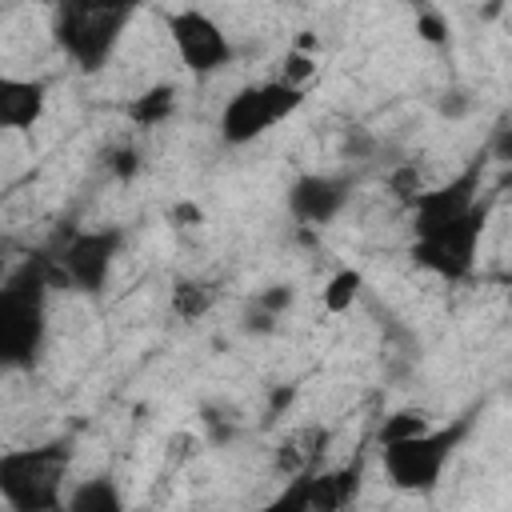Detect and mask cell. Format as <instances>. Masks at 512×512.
<instances>
[{"mask_svg": "<svg viewBox=\"0 0 512 512\" xmlns=\"http://www.w3.org/2000/svg\"><path fill=\"white\" fill-rule=\"evenodd\" d=\"M68 448L60 440L0 452V496L12 512H56L64 504Z\"/></svg>", "mask_w": 512, "mask_h": 512, "instance_id": "6da1fadb", "label": "cell"}, {"mask_svg": "<svg viewBox=\"0 0 512 512\" xmlns=\"http://www.w3.org/2000/svg\"><path fill=\"white\" fill-rule=\"evenodd\" d=\"M48 268H24L8 284H0V372L28 368L44 348V292Z\"/></svg>", "mask_w": 512, "mask_h": 512, "instance_id": "7a4b0ae2", "label": "cell"}, {"mask_svg": "<svg viewBox=\"0 0 512 512\" xmlns=\"http://www.w3.org/2000/svg\"><path fill=\"white\" fill-rule=\"evenodd\" d=\"M468 436V420H452L444 428H424L416 436L404 440H388L380 448V464L392 488L412 492V496H428L436 492L448 460L456 456L460 440Z\"/></svg>", "mask_w": 512, "mask_h": 512, "instance_id": "3957f363", "label": "cell"}, {"mask_svg": "<svg viewBox=\"0 0 512 512\" xmlns=\"http://www.w3.org/2000/svg\"><path fill=\"white\" fill-rule=\"evenodd\" d=\"M132 20L128 4H100V0H72L56 12V44L68 60L84 72H96L116 52L124 28Z\"/></svg>", "mask_w": 512, "mask_h": 512, "instance_id": "277c9868", "label": "cell"}, {"mask_svg": "<svg viewBox=\"0 0 512 512\" xmlns=\"http://www.w3.org/2000/svg\"><path fill=\"white\" fill-rule=\"evenodd\" d=\"M304 104V88H288L284 80H260L240 88L220 112V136L228 144H252L256 136L272 132Z\"/></svg>", "mask_w": 512, "mask_h": 512, "instance_id": "5b68a950", "label": "cell"}, {"mask_svg": "<svg viewBox=\"0 0 512 512\" xmlns=\"http://www.w3.org/2000/svg\"><path fill=\"white\" fill-rule=\"evenodd\" d=\"M484 220H488V204L480 200L468 216H460L452 224H440V228H428V232H416L412 260L420 268H428L432 276H440V280H464L476 268V248H480V236H484Z\"/></svg>", "mask_w": 512, "mask_h": 512, "instance_id": "8992f818", "label": "cell"}, {"mask_svg": "<svg viewBox=\"0 0 512 512\" xmlns=\"http://www.w3.org/2000/svg\"><path fill=\"white\" fill-rule=\"evenodd\" d=\"M124 232L120 228H84L72 232L68 244L56 256V268H48V284H68L76 292L96 296L108 284V272L120 256Z\"/></svg>", "mask_w": 512, "mask_h": 512, "instance_id": "52a82bcc", "label": "cell"}, {"mask_svg": "<svg viewBox=\"0 0 512 512\" xmlns=\"http://www.w3.org/2000/svg\"><path fill=\"white\" fill-rule=\"evenodd\" d=\"M168 36L180 56V64L192 76H212L232 60V40L228 32L200 8H176L168 12Z\"/></svg>", "mask_w": 512, "mask_h": 512, "instance_id": "ba28073f", "label": "cell"}, {"mask_svg": "<svg viewBox=\"0 0 512 512\" xmlns=\"http://www.w3.org/2000/svg\"><path fill=\"white\" fill-rule=\"evenodd\" d=\"M476 204H480V168L472 164L460 176H452L448 184H436V188L412 196V228L428 232V228L452 224V220L468 216Z\"/></svg>", "mask_w": 512, "mask_h": 512, "instance_id": "9c48e42d", "label": "cell"}, {"mask_svg": "<svg viewBox=\"0 0 512 512\" xmlns=\"http://www.w3.org/2000/svg\"><path fill=\"white\" fill-rule=\"evenodd\" d=\"M344 204H348V180H340V176L308 172L288 188V212L300 224H328L340 216Z\"/></svg>", "mask_w": 512, "mask_h": 512, "instance_id": "30bf717a", "label": "cell"}, {"mask_svg": "<svg viewBox=\"0 0 512 512\" xmlns=\"http://www.w3.org/2000/svg\"><path fill=\"white\" fill-rule=\"evenodd\" d=\"M48 108V88L28 76H0V128L28 132L40 124Z\"/></svg>", "mask_w": 512, "mask_h": 512, "instance_id": "8fae6325", "label": "cell"}, {"mask_svg": "<svg viewBox=\"0 0 512 512\" xmlns=\"http://www.w3.org/2000/svg\"><path fill=\"white\" fill-rule=\"evenodd\" d=\"M60 508L64 512H128L124 508V496H120V484L112 476H88V480H80L64 496Z\"/></svg>", "mask_w": 512, "mask_h": 512, "instance_id": "7c38bea8", "label": "cell"}, {"mask_svg": "<svg viewBox=\"0 0 512 512\" xmlns=\"http://www.w3.org/2000/svg\"><path fill=\"white\" fill-rule=\"evenodd\" d=\"M356 492V468H340V472H320L308 476V500L312 512H340Z\"/></svg>", "mask_w": 512, "mask_h": 512, "instance_id": "4fadbf2b", "label": "cell"}, {"mask_svg": "<svg viewBox=\"0 0 512 512\" xmlns=\"http://www.w3.org/2000/svg\"><path fill=\"white\" fill-rule=\"evenodd\" d=\"M172 108H176V88H172V84H152V88H144V92L128 104V116H132L136 124L152 128V124L168 120Z\"/></svg>", "mask_w": 512, "mask_h": 512, "instance_id": "5bb4252c", "label": "cell"}, {"mask_svg": "<svg viewBox=\"0 0 512 512\" xmlns=\"http://www.w3.org/2000/svg\"><path fill=\"white\" fill-rule=\"evenodd\" d=\"M360 284H364L360 268H340V272L320 288V304H324V312H332V316L348 312V308L356 304V296H360Z\"/></svg>", "mask_w": 512, "mask_h": 512, "instance_id": "9a60e30c", "label": "cell"}, {"mask_svg": "<svg viewBox=\"0 0 512 512\" xmlns=\"http://www.w3.org/2000/svg\"><path fill=\"white\" fill-rule=\"evenodd\" d=\"M208 304H212V288L200 280H180L172 292V312L184 320H196L200 312H208Z\"/></svg>", "mask_w": 512, "mask_h": 512, "instance_id": "2e32d148", "label": "cell"}, {"mask_svg": "<svg viewBox=\"0 0 512 512\" xmlns=\"http://www.w3.org/2000/svg\"><path fill=\"white\" fill-rule=\"evenodd\" d=\"M256 512H312V500H308V472L304 476H292L272 500H264Z\"/></svg>", "mask_w": 512, "mask_h": 512, "instance_id": "e0dca14e", "label": "cell"}, {"mask_svg": "<svg viewBox=\"0 0 512 512\" xmlns=\"http://www.w3.org/2000/svg\"><path fill=\"white\" fill-rule=\"evenodd\" d=\"M424 428H432V424L424 420V412H412V408L392 412V416L380 424V444H388V440H404V436H416V432H424Z\"/></svg>", "mask_w": 512, "mask_h": 512, "instance_id": "ac0fdd59", "label": "cell"}, {"mask_svg": "<svg viewBox=\"0 0 512 512\" xmlns=\"http://www.w3.org/2000/svg\"><path fill=\"white\" fill-rule=\"evenodd\" d=\"M416 32H420L424 40H432V44H440V40L448 36V28H444V20H440L436 12H424V16L416 20Z\"/></svg>", "mask_w": 512, "mask_h": 512, "instance_id": "d6986e66", "label": "cell"}, {"mask_svg": "<svg viewBox=\"0 0 512 512\" xmlns=\"http://www.w3.org/2000/svg\"><path fill=\"white\" fill-rule=\"evenodd\" d=\"M172 220H176V228H196V224L204 220V212H200V204H192V200H184V204H176V212H172Z\"/></svg>", "mask_w": 512, "mask_h": 512, "instance_id": "ffe728a7", "label": "cell"}, {"mask_svg": "<svg viewBox=\"0 0 512 512\" xmlns=\"http://www.w3.org/2000/svg\"><path fill=\"white\" fill-rule=\"evenodd\" d=\"M256 304H260L264 312H280V308H288V304H292V292H288V288H272V292H264Z\"/></svg>", "mask_w": 512, "mask_h": 512, "instance_id": "44dd1931", "label": "cell"}, {"mask_svg": "<svg viewBox=\"0 0 512 512\" xmlns=\"http://www.w3.org/2000/svg\"><path fill=\"white\" fill-rule=\"evenodd\" d=\"M140 164H136V152H116V172L120 176H132Z\"/></svg>", "mask_w": 512, "mask_h": 512, "instance_id": "7402d4cb", "label": "cell"}, {"mask_svg": "<svg viewBox=\"0 0 512 512\" xmlns=\"http://www.w3.org/2000/svg\"><path fill=\"white\" fill-rule=\"evenodd\" d=\"M56 512H64V508H56Z\"/></svg>", "mask_w": 512, "mask_h": 512, "instance_id": "603a6c76", "label": "cell"}]
</instances>
